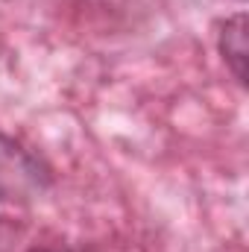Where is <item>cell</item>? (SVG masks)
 Wrapping results in <instances>:
<instances>
[{"mask_svg": "<svg viewBox=\"0 0 249 252\" xmlns=\"http://www.w3.org/2000/svg\"><path fill=\"white\" fill-rule=\"evenodd\" d=\"M217 50L223 56L226 67L232 70V76L238 79V85L247 88V59H249V47H247V15L238 12L232 18H226L220 24L217 32Z\"/></svg>", "mask_w": 249, "mask_h": 252, "instance_id": "obj_2", "label": "cell"}, {"mask_svg": "<svg viewBox=\"0 0 249 252\" xmlns=\"http://www.w3.org/2000/svg\"><path fill=\"white\" fill-rule=\"evenodd\" d=\"M30 252H70V250H30Z\"/></svg>", "mask_w": 249, "mask_h": 252, "instance_id": "obj_3", "label": "cell"}, {"mask_svg": "<svg viewBox=\"0 0 249 252\" xmlns=\"http://www.w3.org/2000/svg\"><path fill=\"white\" fill-rule=\"evenodd\" d=\"M53 185L50 167L21 141L0 132V202L30 205Z\"/></svg>", "mask_w": 249, "mask_h": 252, "instance_id": "obj_1", "label": "cell"}]
</instances>
